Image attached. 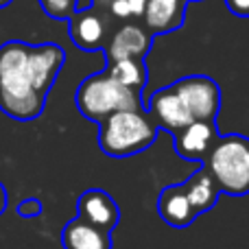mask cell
I'll list each match as a JSON object with an SVG mask.
<instances>
[{
	"instance_id": "obj_19",
	"label": "cell",
	"mask_w": 249,
	"mask_h": 249,
	"mask_svg": "<svg viewBox=\"0 0 249 249\" xmlns=\"http://www.w3.org/2000/svg\"><path fill=\"white\" fill-rule=\"evenodd\" d=\"M230 11L238 18H249V0H225Z\"/></svg>"
},
{
	"instance_id": "obj_18",
	"label": "cell",
	"mask_w": 249,
	"mask_h": 249,
	"mask_svg": "<svg viewBox=\"0 0 249 249\" xmlns=\"http://www.w3.org/2000/svg\"><path fill=\"white\" fill-rule=\"evenodd\" d=\"M107 9H109L112 16L118 18V20H127V18H131V11H129L127 0H109Z\"/></svg>"
},
{
	"instance_id": "obj_14",
	"label": "cell",
	"mask_w": 249,
	"mask_h": 249,
	"mask_svg": "<svg viewBox=\"0 0 249 249\" xmlns=\"http://www.w3.org/2000/svg\"><path fill=\"white\" fill-rule=\"evenodd\" d=\"M184 190H186V195H188L197 216L203 214V212H208V210H212V208L216 206V201H219V195H221L214 177L210 175V171H208L206 166L197 168V171L188 177V181L184 184Z\"/></svg>"
},
{
	"instance_id": "obj_22",
	"label": "cell",
	"mask_w": 249,
	"mask_h": 249,
	"mask_svg": "<svg viewBox=\"0 0 249 249\" xmlns=\"http://www.w3.org/2000/svg\"><path fill=\"white\" fill-rule=\"evenodd\" d=\"M13 0H0V9H4V7H9Z\"/></svg>"
},
{
	"instance_id": "obj_7",
	"label": "cell",
	"mask_w": 249,
	"mask_h": 249,
	"mask_svg": "<svg viewBox=\"0 0 249 249\" xmlns=\"http://www.w3.org/2000/svg\"><path fill=\"white\" fill-rule=\"evenodd\" d=\"M144 107L149 112V116L153 118V123L158 124V129H166L171 136H175L179 129L193 123V116L188 114V109L177 96V92L173 90V86L153 92L149 103H144Z\"/></svg>"
},
{
	"instance_id": "obj_20",
	"label": "cell",
	"mask_w": 249,
	"mask_h": 249,
	"mask_svg": "<svg viewBox=\"0 0 249 249\" xmlns=\"http://www.w3.org/2000/svg\"><path fill=\"white\" fill-rule=\"evenodd\" d=\"M129 11H131V18H142L146 9V0H127Z\"/></svg>"
},
{
	"instance_id": "obj_13",
	"label": "cell",
	"mask_w": 249,
	"mask_h": 249,
	"mask_svg": "<svg viewBox=\"0 0 249 249\" xmlns=\"http://www.w3.org/2000/svg\"><path fill=\"white\" fill-rule=\"evenodd\" d=\"M61 247L64 249H114L112 234L77 219L68 221L61 230Z\"/></svg>"
},
{
	"instance_id": "obj_8",
	"label": "cell",
	"mask_w": 249,
	"mask_h": 249,
	"mask_svg": "<svg viewBox=\"0 0 249 249\" xmlns=\"http://www.w3.org/2000/svg\"><path fill=\"white\" fill-rule=\"evenodd\" d=\"M175 151L188 162H206L208 153L219 140L214 121H193L175 133Z\"/></svg>"
},
{
	"instance_id": "obj_17",
	"label": "cell",
	"mask_w": 249,
	"mask_h": 249,
	"mask_svg": "<svg viewBox=\"0 0 249 249\" xmlns=\"http://www.w3.org/2000/svg\"><path fill=\"white\" fill-rule=\"evenodd\" d=\"M44 212V203L37 197H26L24 201L18 203V216L20 219H35Z\"/></svg>"
},
{
	"instance_id": "obj_12",
	"label": "cell",
	"mask_w": 249,
	"mask_h": 249,
	"mask_svg": "<svg viewBox=\"0 0 249 249\" xmlns=\"http://www.w3.org/2000/svg\"><path fill=\"white\" fill-rule=\"evenodd\" d=\"M158 214L164 223H168L171 228H188L195 219H197V212H195L193 203H190L188 195L184 190V184H173L160 193L158 197Z\"/></svg>"
},
{
	"instance_id": "obj_2",
	"label": "cell",
	"mask_w": 249,
	"mask_h": 249,
	"mask_svg": "<svg viewBox=\"0 0 249 249\" xmlns=\"http://www.w3.org/2000/svg\"><path fill=\"white\" fill-rule=\"evenodd\" d=\"M158 124L144 109H124L99 123V146L109 158H129L158 140Z\"/></svg>"
},
{
	"instance_id": "obj_10",
	"label": "cell",
	"mask_w": 249,
	"mask_h": 249,
	"mask_svg": "<svg viewBox=\"0 0 249 249\" xmlns=\"http://www.w3.org/2000/svg\"><path fill=\"white\" fill-rule=\"evenodd\" d=\"M153 46V35L138 24H123L114 31L112 37L105 44V57L109 61L118 59H146Z\"/></svg>"
},
{
	"instance_id": "obj_5",
	"label": "cell",
	"mask_w": 249,
	"mask_h": 249,
	"mask_svg": "<svg viewBox=\"0 0 249 249\" xmlns=\"http://www.w3.org/2000/svg\"><path fill=\"white\" fill-rule=\"evenodd\" d=\"M173 90L186 105L193 121H216L221 109V88L208 74H190L177 79Z\"/></svg>"
},
{
	"instance_id": "obj_15",
	"label": "cell",
	"mask_w": 249,
	"mask_h": 249,
	"mask_svg": "<svg viewBox=\"0 0 249 249\" xmlns=\"http://www.w3.org/2000/svg\"><path fill=\"white\" fill-rule=\"evenodd\" d=\"M105 72L112 79H116L118 83H123L124 88L142 94L144 86L149 83V68H146L144 59H118L109 61Z\"/></svg>"
},
{
	"instance_id": "obj_9",
	"label": "cell",
	"mask_w": 249,
	"mask_h": 249,
	"mask_svg": "<svg viewBox=\"0 0 249 249\" xmlns=\"http://www.w3.org/2000/svg\"><path fill=\"white\" fill-rule=\"evenodd\" d=\"M77 216L103 232H114L121 221V208L112 195L101 188H90L77 199Z\"/></svg>"
},
{
	"instance_id": "obj_16",
	"label": "cell",
	"mask_w": 249,
	"mask_h": 249,
	"mask_svg": "<svg viewBox=\"0 0 249 249\" xmlns=\"http://www.w3.org/2000/svg\"><path fill=\"white\" fill-rule=\"evenodd\" d=\"M74 2L77 0H39L44 13L53 20H70L74 13Z\"/></svg>"
},
{
	"instance_id": "obj_4",
	"label": "cell",
	"mask_w": 249,
	"mask_h": 249,
	"mask_svg": "<svg viewBox=\"0 0 249 249\" xmlns=\"http://www.w3.org/2000/svg\"><path fill=\"white\" fill-rule=\"evenodd\" d=\"M203 166L214 177L221 193H249V140L243 136L219 138L208 153Z\"/></svg>"
},
{
	"instance_id": "obj_23",
	"label": "cell",
	"mask_w": 249,
	"mask_h": 249,
	"mask_svg": "<svg viewBox=\"0 0 249 249\" xmlns=\"http://www.w3.org/2000/svg\"><path fill=\"white\" fill-rule=\"evenodd\" d=\"M190 2H201V0H188V4H190Z\"/></svg>"
},
{
	"instance_id": "obj_21",
	"label": "cell",
	"mask_w": 249,
	"mask_h": 249,
	"mask_svg": "<svg viewBox=\"0 0 249 249\" xmlns=\"http://www.w3.org/2000/svg\"><path fill=\"white\" fill-rule=\"evenodd\" d=\"M7 203H9L7 188H4L2 181H0V216H2V214H4V210H7Z\"/></svg>"
},
{
	"instance_id": "obj_6",
	"label": "cell",
	"mask_w": 249,
	"mask_h": 249,
	"mask_svg": "<svg viewBox=\"0 0 249 249\" xmlns=\"http://www.w3.org/2000/svg\"><path fill=\"white\" fill-rule=\"evenodd\" d=\"M68 29H70V39L77 48L86 53H94V51H103L107 44V20L105 13L99 7H90L83 11H74L72 18L68 20Z\"/></svg>"
},
{
	"instance_id": "obj_3",
	"label": "cell",
	"mask_w": 249,
	"mask_h": 249,
	"mask_svg": "<svg viewBox=\"0 0 249 249\" xmlns=\"http://www.w3.org/2000/svg\"><path fill=\"white\" fill-rule=\"evenodd\" d=\"M74 103L83 118L92 123H103L107 116L124 109H144L142 94L124 88L107 72H96L86 77L74 92Z\"/></svg>"
},
{
	"instance_id": "obj_11",
	"label": "cell",
	"mask_w": 249,
	"mask_h": 249,
	"mask_svg": "<svg viewBox=\"0 0 249 249\" xmlns=\"http://www.w3.org/2000/svg\"><path fill=\"white\" fill-rule=\"evenodd\" d=\"M186 7L188 0H146V9L142 13L146 31L158 37L181 29L186 20Z\"/></svg>"
},
{
	"instance_id": "obj_1",
	"label": "cell",
	"mask_w": 249,
	"mask_h": 249,
	"mask_svg": "<svg viewBox=\"0 0 249 249\" xmlns=\"http://www.w3.org/2000/svg\"><path fill=\"white\" fill-rule=\"evenodd\" d=\"M64 61L66 51L55 42L0 44V112L20 123L39 118Z\"/></svg>"
}]
</instances>
